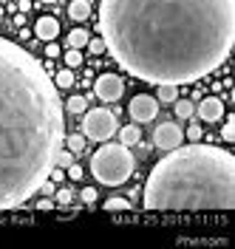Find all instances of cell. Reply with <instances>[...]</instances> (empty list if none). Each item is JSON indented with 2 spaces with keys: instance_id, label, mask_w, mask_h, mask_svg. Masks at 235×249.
<instances>
[{
  "instance_id": "19",
  "label": "cell",
  "mask_w": 235,
  "mask_h": 249,
  "mask_svg": "<svg viewBox=\"0 0 235 249\" xmlns=\"http://www.w3.org/2000/svg\"><path fill=\"white\" fill-rule=\"evenodd\" d=\"M54 85H57V88H71V85H74V74H71V68L60 71V74L54 77Z\"/></svg>"
},
{
  "instance_id": "8",
  "label": "cell",
  "mask_w": 235,
  "mask_h": 249,
  "mask_svg": "<svg viewBox=\"0 0 235 249\" xmlns=\"http://www.w3.org/2000/svg\"><path fill=\"white\" fill-rule=\"evenodd\" d=\"M181 142H184V130L176 122H162L156 130H153V144H156L159 150H173V147H179Z\"/></svg>"
},
{
  "instance_id": "9",
  "label": "cell",
  "mask_w": 235,
  "mask_h": 249,
  "mask_svg": "<svg viewBox=\"0 0 235 249\" xmlns=\"http://www.w3.org/2000/svg\"><path fill=\"white\" fill-rule=\"evenodd\" d=\"M224 116V102L218 96H204L201 105H199V119L201 122H218Z\"/></svg>"
},
{
  "instance_id": "7",
  "label": "cell",
  "mask_w": 235,
  "mask_h": 249,
  "mask_svg": "<svg viewBox=\"0 0 235 249\" xmlns=\"http://www.w3.org/2000/svg\"><path fill=\"white\" fill-rule=\"evenodd\" d=\"M94 93H96V99H102V102H116L125 93V82L116 74H102V77L96 79Z\"/></svg>"
},
{
  "instance_id": "26",
  "label": "cell",
  "mask_w": 235,
  "mask_h": 249,
  "mask_svg": "<svg viewBox=\"0 0 235 249\" xmlns=\"http://www.w3.org/2000/svg\"><path fill=\"white\" fill-rule=\"evenodd\" d=\"M187 136H190V142H201V127L193 122V124L187 127Z\"/></svg>"
},
{
  "instance_id": "1",
  "label": "cell",
  "mask_w": 235,
  "mask_h": 249,
  "mask_svg": "<svg viewBox=\"0 0 235 249\" xmlns=\"http://www.w3.org/2000/svg\"><path fill=\"white\" fill-rule=\"evenodd\" d=\"M99 34L130 77L187 85L230 60L235 0H99Z\"/></svg>"
},
{
  "instance_id": "12",
  "label": "cell",
  "mask_w": 235,
  "mask_h": 249,
  "mask_svg": "<svg viewBox=\"0 0 235 249\" xmlns=\"http://www.w3.org/2000/svg\"><path fill=\"white\" fill-rule=\"evenodd\" d=\"M119 142H122L125 147L139 144L142 142V127H136V124H125V127H119Z\"/></svg>"
},
{
  "instance_id": "18",
  "label": "cell",
  "mask_w": 235,
  "mask_h": 249,
  "mask_svg": "<svg viewBox=\"0 0 235 249\" xmlns=\"http://www.w3.org/2000/svg\"><path fill=\"white\" fill-rule=\"evenodd\" d=\"M176 116L179 119H190L193 116V102L190 99H176Z\"/></svg>"
},
{
  "instance_id": "21",
  "label": "cell",
  "mask_w": 235,
  "mask_h": 249,
  "mask_svg": "<svg viewBox=\"0 0 235 249\" xmlns=\"http://www.w3.org/2000/svg\"><path fill=\"white\" fill-rule=\"evenodd\" d=\"M65 65H68V68H79V65H82L79 48H68V51H65Z\"/></svg>"
},
{
  "instance_id": "15",
  "label": "cell",
  "mask_w": 235,
  "mask_h": 249,
  "mask_svg": "<svg viewBox=\"0 0 235 249\" xmlns=\"http://www.w3.org/2000/svg\"><path fill=\"white\" fill-rule=\"evenodd\" d=\"M71 164H74V153L60 147V150H57V159H54V167H60V170H68Z\"/></svg>"
},
{
  "instance_id": "6",
  "label": "cell",
  "mask_w": 235,
  "mask_h": 249,
  "mask_svg": "<svg viewBox=\"0 0 235 249\" xmlns=\"http://www.w3.org/2000/svg\"><path fill=\"white\" fill-rule=\"evenodd\" d=\"M127 113H130V119L136 124L153 122L156 113H159V99L150 96V93H136V96L130 99V105H127Z\"/></svg>"
},
{
  "instance_id": "25",
  "label": "cell",
  "mask_w": 235,
  "mask_h": 249,
  "mask_svg": "<svg viewBox=\"0 0 235 249\" xmlns=\"http://www.w3.org/2000/svg\"><path fill=\"white\" fill-rule=\"evenodd\" d=\"M71 201H74V193H71V190H65V187H63V190L57 193V204H63V207H65V204H71Z\"/></svg>"
},
{
  "instance_id": "3",
  "label": "cell",
  "mask_w": 235,
  "mask_h": 249,
  "mask_svg": "<svg viewBox=\"0 0 235 249\" xmlns=\"http://www.w3.org/2000/svg\"><path fill=\"white\" fill-rule=\"evenodd\" d=\"M142 204L145 210H233L235 156L201 142L173 147L150 170Z\"/></svg>"
},
{
  "instance_id": "24",
  "label": "cell",
  "mask_w": 235,
  "mask_h": 249,
  "mask_svg": "<svg viewBox=\"0 0 235 249\" xmlns=\"http://www.w3.org/2000/svg\"><path fill=\"white\" fill-rule=\"evenodd\" d=\"M88 48H91V54H102V51H105V43H102V37H94V40H88Z\"/></svg>"
},
{
  "instance_id": "17",
  "label": "cell",
  "mask_w": 235,
  "mask_h": 249,
  "mask_svg": "<svg viewBox=\"0 0 235 249\" xmlns=\"http://www.w3.org/2000/svg\"><path fill=\"white\" fill-rule=\"evenodd\" d=\"M65 108L71 110V113H85V110H88V102H85V96H71V99L65 102Z\"/></svg>"
},
{
  "instance_id": "14",
  "label": "cell",
  "mask_w": 235,
  "mask_h": 249,
  "mask_svg": "<svg viewBox=\"0 0 235 249\" xmlns=\"http://www.w3.org/2000/svg\"><path fill=\"white\" fill-rule=\"evenodd\" d=\"M88 40H91V34H88L85 29H74L68 37H65L68 48H82V46H88Z\"/></svg>"
},
{
  "instance_id": "4",
  "label": "cell",
  "mask_w": 235,
  "mask_h": 249,
  "mask_svg": "<svg viewBox=\"0 0 235 249\" xmlns=\"http://www.w3.org/2000/svg\"><path fill=\"white\" fill-rule=\"evenodd\" d=\"M133 167H136V159L127 150L125 144H102L94 156H91V173L99 184L105 187H119L125 184L127 178L133 176Z\"/></svg>"
},
{
  "instance_id": "22",
  "label": "cell",
  "mask_w": 235,
  "mask_h": 249,
  "mask_svg": "<svg viewBox=\"0 0 235 249\" xmlns=\"http://www.w3.org/2000/svg\"><path fill=\"white\" fill-rule=\"evenodd\" d=\"M221 136H224L227 142H235V119H233V116L227 119V124H224V130H221Z\"/></svg>"
},
{
  "instance_id": "11",
  "label": "cell",
  "mask_w": 235,
  "mask_h": 249,
  "mask_svg": "<svg viewBox=\"0 0 235 249\" xmlns=\"http://www.w3.org/2000/svg\"><path fill=\"white\" fill-rule=\"evenodd\" d=\"M68 17L77 20V23L88 20V17H91V3H88V0H71V3H68Z\"/></svg>"
},
{
  "instance_id": "27",
  "label": "cell",
  "mask_w": 235,
  "mask_h": 249,
  "mask_svg": "<svg viewBox=\"0 0 235 249\" xmlns=\"http://www.w3.org/2000/svg\"><path fill=\"white\" fill-rule=\"evenodd\" d=\"M46 54H48V57H60V46H57L54 40H51V43H46Z\"/></svg>"
},
{
  "instance_id": "28",
  "label": "cell",
  "mask_w": 235,
  "mask_h": 249,
  "mask_svg": "<svg viewBox=\"0 0 235 249\" xmlns=\"http://www.w3.org/2000/svg\"><path fill=\"white\" fill-rule=\"evenodd\" d=\"M68 176H71L74 181H77V178H82V167H79V164H71V167H68Z\"/></svg>"
},
{
  "instance_id": "16",
  "label": "cell",
  "mask_w": 235,
  "mask_h": 249,
  "mask_svg": "<svg viewBox=\"0 0 235 249\" xmlns=\"http://www.w3.org/2000/svg\"><path fill=\"white\" fill-rule=\"evenodd\" d=\"M63 142L68 144V150H71V153H82V150H85V136H82V133H71V136L63 139Z\"/></svg>"
},
{
  "instance_id": "23",
  "label": "cell",
  "mask_w": 235,
  "mask_h": 249,
  "mask_svg": "<svg viewBox=\"0 0 235 249\" xmlns=\"http://www.w3.org/2000/svg\"><path fill=\"white\" fill-rule=\"evenodd\" d=\"M96 196H99V193H96L94 187H85V190L79 193V198H82L85 204H94V201H96Z\"/></svg>"
},
{
  "instance_id": "13",
  "label": "cell",
  "mask_w": 235,
  "mask_h": 249,
  "mask_svg": "<svg viewBox=\"0 0 235 249\" xmlns=\"http://www.w3.org/2000/svg\"><path fill=\"white\" fill-rule=\"evenodd\" d=\"M159 102H164V105H170L179 99V85H170V82H164V85H159V93H156Z\"/></svg>"
},
{
  "instance_id": "2",
  "label": "cell",
  "mask_w": 235,
  "mask_h": 249,
  "mask_svg": "<svg viewBox=\"0 0 235 249\" xmlns=\"http://www.w3.org/2000/svg\"><path fill=\"white\" fill-rule=\"evenodd\" d=\"M65 139V110L48 71L0 37V213L26 204L48 181Z\"/></svg>"
},
{
  "instance_id": "20",
  "label": "cell",
  "mask_w": 235,
  "mask_h": 249,
  "mask_svg": "<svg viewBox=\"0 0 235 249\" xmlns=\"http://www.w3.org/2000/svg\"><path fill=\"white\" fill-rule=\"evenodd\" d=\"M105 210H108V213H119V210H130V201H127V198H108V201H105Z\"/></svg>"
},
{
  "instance_id": "29",
  "label": "cell",
  "mask_w": 235,
  "mask_h": 249,
  "mask_svg": "<svg viewBox=\"0 0 235 249\" xmlns=\"http://www.w3.org/2000/svg\"><path fill=\"white\" fill-rule=\"evenodd\" d=\"M43 3H57V0H43Z\"/></svg>"
},
{
  "instance_id": "10",
  "label": "cell",
  "mask_w": 235,
  "mask_h": 249,
  "mask_svg": "<svg viewBox=\"0 0 235 249\" xmlns=\"http://www.w3.org/2000/svg\"><path fill=\"white\" fill-rule=\"evenodd\" d=\"M34 34L40 37V40H46V43H51L57 34H60V23L54 20V17H40L37 23H34Z\"/></svg>"
},
{
  "instance_id": "5",
  "label": "cell",
  "mask_w": 235,
  "mask_h": 249,
  "mask_svg": "<svg viewBox=\"0 0 235 249\" xmlns=\"http://www.w3.org/2000/svg\"><path fill=\"white\" fill-rule=\"evenodd\" d=\"M119 130V122H116V113L108 108H94L82 113V136L94 142H108L113 133Z\"/></svg>"
}]
</instances>
